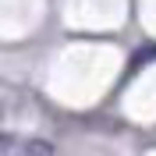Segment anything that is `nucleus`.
Listing matches in <instances>:
<instances>
[]
</instances>
